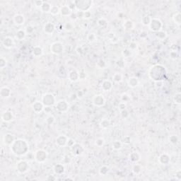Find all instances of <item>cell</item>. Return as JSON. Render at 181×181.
Here are the masks:
<instances>
[{
  "label": "cell",
  "instance_id": "obj_31",
  "mask_svg": "<svg viewBox=\"0 0 181 181\" xmlns=\"http://www.w3.org/2000/svg\"><path fill=\"white\" fill-rule=\"evenodd\" d=\"M125 25H128V26H127V27H125V28L126 29H132V26H133V23H132V21H127L126 22H125Z\"/></svg>",
  "mask_w": 181,
  "mask_h": 181
},
{
  "label": "cell",
  "instance_id": "obj_10",
  "mask_svg": "<svg viewBox=\"0 0 181 181\" xmlns=\"http://www.w3.org/2000/svg\"><path fill=\"white\" fill-rule=\"evenodd\" d=\"M33 108L36 113H40L42 110L44 109V105L43 103L36 101L35 103L33 104Z\"/></svg>",
  "mask_w": 181,
  "mask_h": 181
},
{
  "label": "cell",
  "instance_id": "obj_8",
  "mask_svg": "<svg viewBox=\"0 0 181 181\" xmlns=\"http://www.w3.org/2000/svg\"><path fill=\"white\" fill-rule=\"evenodd\" d=\"M28 166L27 162L22 161H20L18 163V170L19 171L20 173H25L27 171V169Z\"/></svg>",
  "mask_w": 181,
  "mask_h": 181
},
{
  "label": "cell",
  "instance_id": "obj_19",
  "mask_svg": "<svg viewBox=\"0 0 181 181\" xmlns=\"http://www.w3.org/2000/svg\"><path fill=\"white\" fill-rule=\"evenodd\" d=\"M161 160H163L164 161H163V163L162 164H166L168 163L169 161H170V157L168 156L167 154H163L161 155L160 158H159V161H161Z\"/></svg>",
  "mask_w": 181,
  "mask_h": 181
},
{
  "label": "cell",
  "instance_id": "obj_14",
  "mask_svg": "<svg viewBox=\"0 0 181 181\" xmlns=\"http://www.w3.org/2000/svg\"><path fill=\"white\" fill-rule=\"evenodd\" d=\"M67 142H68V139H67L66 137H64V135H62V139H61L60 136H59V137L57 138V139H56V143H57L59 146L66 145Z\"/></svg>",
  "mask_w": 181,
  "mask_h": 181
},
{
  "label": "cell",
  "instance_id": "obj_2",
  "mask_svg": "<svg viewBox=\"0 0 181 181\" xmlns=\"http://www.w3.org/2000/svg\"><path fill=\"white\" fill-rule=\"evenodd\" d=\"M149 27L150 30L154 32H159L162 27V23L158 19H151V22L149 24Z\"/></svg>",
  "mask_w": 181,
  "mask_h": 181
},
{
  "label": "cell",
  "instance_id": "obj_30",
  "mask_svg": "<svg viewBox=\"0 0 181 181\" xmlns=\"http://www.w3.org/2000/svg\"><path fill=\"white\" fill-rule=\"evenodd\" d=\"M109 125H110V122L107 120H105V123L104 120L102 121L101 123V126L103 128H107L108 127H109Z\"/></svg>",
  "mask_w": 181,
  "mask_h": 181
},
{
  "label": "cell",
  "instance_id": "obj_27",
  "mask_svg": "<svg viewBox=\"0 0 181 181\" xmlns=\"http://www.w3.org/2000/svg\"><path fill=\"white\" fill-rule=\"evenodd\" d=\"M113 148L115 149H120L122 148V144L118 141H115L113 144Z\"/></svg>",
  "mask_w": 181,
  "mask_h": 181
},
{
  "label": "cell",
  "instance_id": "obj_15",
  "mask_svg": "<svg viewBox=\"0 0 181 181\" xmlns=\"http://www.w3.org/2000/svg\"><path fill=\"white\" fill-rule=\"evenodd\" d=\"M127 83H128V85H129L130 87L135 88V87H136V86L138 85L139 81H138V79H137L136 77H131V78H129V79Z\"/></svg>",
  "mask_w": 181,
  "mask_h": 181
},
{
  "label": "cell",
  "instance_id": "obj_16",
  "mask_svg": "<svg viewBox=\"0 0 181 181\" xmlns=\"http://www.w3.org/2000/svg\"><path fill=\"white\" fill-rule=\"evenodd\" d=\"M60 13L62 16H69V14H71V10L69 9V6H63L60 9Z\"/></svg>",
  "mask_w": 181,
  "mask_h": 181
},
{
  "label": "cell",
  "instance_id": "obj_12",
  "mask_svg": "<svg viewBox=\"0 0 181 181\" xmlns=\"http://www.w3.org/2000/svg\"><path fill=\"white\" fill-rule=\"evenodd\" d=\"M14 44V40H13V39L11 38H10V37L6 38L4 40V41H3L4 46L5 47H6V48H11V47H13Z\"/></svg>",
  "mask_w": 181,
  "mask_h": 181
},
{
  "label": "cell",
  "instance_id": "obj_22",
  "mask_svg": "<svg viewBox=\"0 0 181 181\" xmlns=\"http://www.w3.org/2000/svg\"><path fill=\"white\" fill-rule=\"evenodd\" d=\"M113 80L116 81V82H120L122 79V76L119 73H116L114 74V76L113 77Z\"/></svg>",
  "mask_w": 181,
  "mask_h": 181
},
{
  "label": "cell",
  "instance_id": "obj_29",
  "mask_svg": "<svg viewBox=\"0 0 181 181\" xmlns=\"http://www.w3.org/2000/svg\"><path fill=\"white\" fill-rule=\"evenodd\" d=\"M104 139H102V138H100V139H98L96 140V144L97 146H103L104 144Z\"/></svg>",
  "mask_w": 181,
  "mask_h": 181
},
{
  "label": "cell",
  "instance_id": "obj_28",
  "mask_svg": "<svg viewBox=\"0 0 181 181\" xmlns=\"http://www.w3.org/2000/svg\"><path fill=\"white\" fill-rule=\"evenodd\" d=\"M169 140H170V143H172L173 144H177V142H178V137H176V136H175V135H172V136L170 137Z\"/></svg>",
  "mask_w": 181,
  "mask_h": 181
},
{
  "label": "cell",
  "instance_id": "obj_32",
  "mask_svg": "<svg viewBox=\"0 0 181 181\" xmlns=\"http://www.w3.org/2000/svg\"><path fill=\"white\" fill-rule=\"evenodd\" d=\"M43 2H43V1H36V2H34V4H35L36 6H40V7H41V6L43 5Z\"/></svg>",
  "mask_w": 181,
  "mask_h": 181
},
{
  "label": "cell",
  "instance_id": "obj_3",
  "mask_svg": "<svg viewBox=\"0 0 181 181\" xmlns=\"http://www.w3.org/2000/svg\"><path fill=\"white\" fill-rule=\"evenodd\" d=\"M42 102L45 106H51L55 104V99L54 96L51 93H46L42 98Z\"/></svg>",
  "mask_w": 181,
  "mask_h": 181
},
{
  "label": "cell",
  "instance_id": "obj_20",
  "mask_svg": "<svg viewBox=\"0 0 181 181\" xmlns=\"http://www.w3.org/2000/svg\"><path fill=\"white\" fill-rule=\"evenodd\" d=\"M173 20H174V21L176 22V23H177L178 25L180 24L181 17H180V12L176 13V14L173 16Z\"/></svg>",
  "mask_w": 181,
  "mask_h": 181
},
{
  "label": "cell",
  "instance_id": "obj_25",
  "mask_svg": "<svg viewBox=\"0 0 181 181\" xmlns=\"http://www.w3.org/2000/svg\"><path fill=\"white\" fill-rule=\"evenodd\" d=\"M181 95L180 93H176V96H174V102L176 104H180L181 102Z\"/></svg>",
  "mask_w": 181,
  "mask_h": 181
},
{
  "label": "cell",
  "instance_id": "obj_5",
  "mask_svg": "<svg viewBox=\"0 0 181 181\" xmlns=\"http://www.w3.org/2000/svg\"><path fill=\"white\" fill-rule=\"evenodd\" d=\"M47 159V153L46 151L43 150H38L36 151L35 154V159L39 163L44 162Z\"/></svg>",
  "mask_w": 181,
  "mask_h": 181
},
{
  "label": "cell",
  "instance_id": "obj_33",
  "mask_svg": "<svg viewBox=\"0 0 181 181\" xmlns=\"http://www.w3.org/2000/svg\"><path fill=\"white\" fill-rule=\"evenodd\" d=\"M84 18H86V19H88L89 17H90V13L88 11H86V12H84Z\"/></svg>",
  "mask_w": 181,
  "mask_h": 181
},
{
  "label": "cell",
  "instance_id": "obj_6",
  "mask_svg": "<svg viewBox=\"0 0 181 181\" xmlns=\"http://www.w3.org/2000/svg\"><path fill=\"white\" fill-rule=\"evenodd\" d=\"M93 103L96 106L101 107L104 105L105 99L102 95H97V96H95V97L93 98Z\"/></svg>",
  "mask_w": 181,
  "mask_h": 181
},
{
  "label": "cell",
  "instance_id": "obj_13",
  "mask_svg": "<svg viewBox=\"0 0 181 181\" xmlns=\"http://www.w3.org/2000/svg\"><path fill=\"white\" fill-rule=\"evenodd\" d=\"M112 83L108 80L104 81L101 84V88L105 90V91H109L112 88Z\"/></svg>",
  "mask_w": 181,
  "mask_h": 181
},
{
  "label": "cell",
  "instance_id": "obj_1",
  "mask_svg": "<svg viewBox=\"0 0 181 181\" xmlns=\"http://www.w3.org/2000/svg\"><path fill=\"white\" fill-rule=\"evenodd\" d=\"M11 150L14 154L21 156L26 154L28 150V145L27 142L23 139L14 140V142L11 144Z\"/></svg>",
  "mask_w": 181,
  "mask_h": 181
},
{
  "label": "cell",
  "instance_id": "obj_24",
  "mask_svg": "<svg viewBox=\"0 0 181 181\" xmlns=\"http://www.w3.org/2000/svg\"><path fill=\"white\" fill-rule=\"evenodd\" d=\"M42 49L40 48V47H36L34 49H33V55H35V56H39V55H40L42 54Z\"/></svg>",
  "mask_w": 181,
  "mask_h": 181
},
{
  "label": "cell",
  "instance_id": "obj_4",
  "mask_svg": "<svg viewBox=\"0 0 181 181\" xmlns=\"http://www.w3.org/2000/svg\"><path fill=\"white\" fill-rule=\"evenodd\" d=\"M50 50L52 53L56 54V55H59L62 52H63L64 50V46L60 42H56L52 43L51 47H50Z\"/></svg>",
  "mask_w": 181,
  "mask_h": 181
},
{
  "label": "cell",
  "instance_id": "obj_17",
  "mask_svg": "<svg viewBox=\"0 0 181 181\" xmlns=\"http://www.w3.org/2000/svg\"><path fill=\"white\" fill-rule=\"evenodd\" d=\"M51 7H52V6L50 5L49 3L45 2H44L43 4V5L41 6L40 9H41V10L43 12H50V9H51Z\"/></svg>",
  "mask_w": 181,
  "mask_h": 181
},
{
  "label": "cell",
  "instance_id": "obj_7",
  "mask_svg": "<svg viewBox=\"0 0 181 181\" xmlns=\"http://www.w3.org/2000/svg\"><path fill=\"white\" fill-rule=\"evenodd\" d=\"M68 107V103H67V101H60L57 102V103L56 104V108H57L60 111H61V112L66 111V110H67Z\"/></svg>",
  "mask_w": 181,
  "mask_h": 181
},
{
  "label": "cell",
  "instance_id": "obj_21",
  "mask_svg": "<svg viewBox=\"0 0 181 181\" xmlns=\"http://www.w3.org/2000/svg\"><path fill=\"white\" fill-rule=\"evenodd\" d=\"M26 36V33L22 30H19L17 33V38L19 40H22L23 38H24Z\"/></svg>",
  "mask_w": 181,
  "mask_h": 181
},
{
  "label": "cell",
  "instance_id": "obj_9",
  "mask_svg": "<svg viewBox=\"0 0 181 181\" xmlns=\"http://www.w3.org/2000/svg\"><path fill=\"white\" fill-rule=\"evenodd\" d=\"M43 30H44L45 33L50 35L55 30V26L52 24V23H47L44 26Z\"/></svg>",
  "mask_w": 181,
  "mask_h": 181
},
{
  "label": "cell",
  "instance_id": "obj_11",
  "mask_svg": "<svg viewBox=\"0 0 181 181\" xmlns=\"http://www.w3.org/2000/svg\"><path fill=\"white\" fill-rule=\"evenodd\" d=\"M14 21L15 23L17 25H22L24 23V17L21 14H17L14 17Z\"/></svg>",
  "mask_w": 181,
  "mask_h": 181
},
{
  "label": "cell",
  "instance_id": "obj_18",
  "mask_svg": "<svg viewBox=\"0 0 181 181\" xmlns=\"http://www.w3.org/2000/svg\"><path fill=\"white\" fill-rule=\"evenodd\" d=\"M2 120L6 122H9L12 120V115L9 112H5L2 115Z\"/></svg>",
  "mask_w": 181,
  "mask_h": 181
},
{
  "label": "cell",
  "instance_id": "obj_23",
  "mask_svg": "<svg viewBox=\"0 0 181 181\" xmlns=\"http://www.w3.org/2000/svg\"><path fill=\"white\" fill-rule=\"evenodd\" d=\"M50 12L52 15H57V14H59L60 10H59V9H58V7L57 6H52Z\"/></svg>",
  "mask_w": 181,
  "mask_h": 181
},
{
  "label": "cell",
  "instance_id": "obj_26",
  "mask_svg": "<svg viewBox=\"0 0 181 181\" xmlns=\"http://www.w3.org/2000/svg\"><path fill=\"white\" fill-rule=\"evenodd\" d=\"M151 18H150V17L146 16V17H144L142 19V23L144 25H148L149 26V24L151 22Z\"/></svg>",
  "mask_w": 181,
  "mask_h": 181
}]
</instances>
